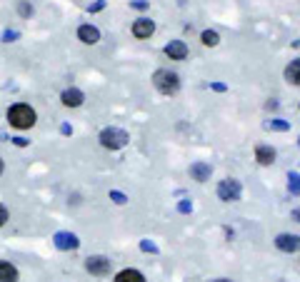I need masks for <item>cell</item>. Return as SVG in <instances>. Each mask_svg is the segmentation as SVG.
I'll return each instance as SVG.
<instances>
[{
	"label": "cell",
	"mask_w": 300,
	"mask_h": 282,
	"mask_svg": "<svg viewBox=\"0 0 300 282\" xmlns=\"http://www.w3.org/2000/svg\"><path fill=\"white\" fill-rule=\"evenodd\" d=\"M210 87H213V90H215V92H225V90H228V87H225L223 82H213V85H210Z\"/></svg>",
	"instance_id": "f1b7e54d"
},
{
	"label": "cell",
	"mask_w": 300,
	"mask_h": 282,
	"mask_svg": "<svg viewBox=\"0 0 300 282\" xmlns=\"http://www.w3.org/2000/svg\"><path fill=\"white\" fill-rule=\"evenodd\" d=\"M213 282H230V280H225V277H220V280H213Z\"/></svg>",
	"instance_id": "e575fe53"
},
{
	"label": "cell",
	"mask_w": 300,
	"mask_h": 282,
	"mask_svg": "<svg viewBox=\"0 0 300 282\" xmlns=\"http://www.w3.org/2000/svg\"><path fill=\"white\" fill-rule=\"evenodd\" d=\"M103 8H105V0H95V3L88 8V10H90V13H100Z\"/></svg>",
	"instance_id": "4316f807"
},
{
	"label": "cell",
	"mask_w": 300,
	"mask_h": 282,
	"mask_svg": "<svg viewBox=\"0 0 300 282\" xmlns=\"http://www.w3.org/2000/svg\"><path fill=\"white\" fill-rule=\"evenodd\" d=\"M3 170H5V162H3V157H0V175H3Z\"/></svg>",
	"instance_id": "d6a6232c"
},
{
	"label": "cell",
	"mask_w": 300,
	"mask_h": 282,
	"mask_svg": "<svg viewBox=\"0 0 300 282\" xmlns=\"http://www.w3.org/2000/svg\"><path fill=\"white\" fill-rule=\"evenodd\" d=\"M298 145H300V138H298Z\"/></svg>",
	"instance_id": "d590c367"
},
{
	"label": "cell",
	"mask_w": 300,
	"mask_h": 282,
	"mask_svg": "<svg viewBox=\"0 0 300 282\" xmlns=\"http://www.w3.org/2000/svg\"><path fill=\"white\" fill-rule=\"evenodd\" d=\"M98 140L100 145L105 147V150H120V147H125L128 140H130V135L125 133V130H120V128H105V130H100V135H98Z\"/></svg>",
	"instance_id": "3957f363"
},
{
	"label": "cell",
	"mask_w": 300,
	"mask_h": 282,
	"mask_svg": "<svg viewBox=\"0 0 300 282\" xmlns=\"http://www.w3.org/2000/svg\"><path fill=\"white\" fill-rule=\"evenodd\" d=\"M153 33H155V23H153L150 18H138V20L133 23V35H135L138 40H148Z\"/></svg>",
	"instance_id": "ba28073f"
},
{
	"label": "cell",
	"mask_w": 300,
	"mask_h": 282,
	"mask_svg": "<svg viewBox=\"0 0 300 282\" xmlns=\"http://www.w3.org/2000/svg\"><path fill=\"white\" fill-rule=\"evenodd\" d=\"M163 53H165L170 60H185V58H188V45H185L183 40H170V43L163 48Z\"/></svg>",
	"instance_id": "8fae6325"
},
{
	"label": "cell",
	"mask_w": 300,
	"mask_h": 282,
	"mask_svg": "<svg viewBox=\"0 0 300 282\" xmlns=\"http://www.w3.org/2000/svg\"><path fill=\"white\" fill-rule=\"evenodd\" d=\"M240 195H243V187H240V182L235 177L220 180V185H218V200H223V203H238Z\"/></svg>",
	"instance_id": "277c9868"
},
{
	"label": "cell",
	"mask_w": 300,
	"mask_h": 282,
	"mask_svg": "<svg viewBox=\"0 0 300 282\" xmlns=\"http://www.w3.org/2000/svg\"><path fill=\"white\" fill-rule=\"evenodd\" d=\"M33 13H35V10H33V5H30L28 0H20V3H18V15H20V18H33Z\"/></svg>",
	"instance_id": "ffe728a7"
},
{
	"label": "cell",
	"mask_w": 300,
	"mask_h": 282,
	"mask_svg": "<svg viewBox=\"0 0 300 282\" xmlns=\"http://www.w3.org/2000/svg\"><path fill=\"white\" fill-rule=\"evenodd\" d=\"M10 142H13L15 147H28V145H30V140H28V138H23V135H18V138H10Z\"/></svg>",
	"instance_id": "603a6c76"
},
{
	"label": "cell",
	"mask_w": 300,
	"mask_h": 282,
	"mask_svg": "<svg viewBox=\"0 0 300 282\" xmlns=\"http://www.w3.org/2000/svg\"><path fill=\"white\" fill-rule=\"evenodd\" d=\"M20 275H18V267L10 265L8 260H0V282H18Z\"/></svg>",
	"instance_id": "5bb4252c"
},
{
	"label": "cell",
	"mask_w": 300,
	"mask_h": 282,
	"mask_svg": "<svg viewBox=\"0 0 300 282\" xmlns=\"http://www.w3.org/2000/svg\"><path fill=\"white\" fill-rule=\"evenodd\" d=\"M53 245L58 250H63V252H70V250L80 247V240H78V235H73V232H55L53 235Z\"/></svg>",
	"instance_id": "8992f818"
},
{
	"label": "cell",
	"mask_w": 300,
	"mask_h": 282,
	"mask_svg": "<svg viewBox=\"0 0 300 282\" xmlns=\"http://www.w3.org/2000/svg\"><path fill=\"white\" fill-rule=\"evenodd\" d=\"M153 85L163 95H175L180 90V75L168 70V68H160V70H155V75H153Z\"/></svg>",
	"instance_id": "7a4b0ae2"
},
{
	"label": "cell",
	"mask_w": 300,
	"mask_h": 282,
	"mask_svg": "<svg viewBox=\"0 0 300 282\" xmlns=\"http://www.w3.org/2000/svg\"><path fill=\"white\" fill-rule=\"evenodd\" d=\"M130 8H135V10H145V8H148V0H133Z\"/></svg>",
	"instance_id": "83f0119b"
},
{
	"label": "cell",
	"mask_w": 300,
	"mask_h": 282,
	"mask_svg": "<svg viewBox=\"0 0 300 282\" xmlns=\"http://www.w3.org/2000/svg\"><path fill=\"white\" fill-rule=\"evenodd\" d=\"M140 250H143V252H158V247H155L150 240H143V242H140Z\"/></svg>",
	"instance_id": "d4e9b609"
},
{
	"label": "cell",
	"mask_w": 300,
	"mask_h": 282,
	"mask_svg": "<svg viewBox=\"0 0 300 282\" xmlns=\"http://www.w3.org/2000/svg\"><path fill=\"white\" fill-rule=\"evenodd\" d=\"M85 270L90 275H95V277H105V275H110V257H105V255H90L85 260Z\"/></svg>",
	"instance_id": "5b68a950"
},
{
	"label": "cell",
	"mask_w": 300,
	"mask_h": 282,
	"mask_svg": "<svg viewBox=\"0 0 300 282\" xmlns=\"http://www.w3.org/2000/svg\"><path fill=\"white\" fill-rule=\"evenodd\" d=\"M110 200H113L115 205H125V203H128V195L120 193V190H110Z\"/></svg>",
	"instance_id": "44dd1931"
},
{
	"label": "cell",
	"mask_w": 300,
	"mask_h": 282,
	"mask_svg": "<svg viewBox=\"0 0 300 282\" xmlns=\"http://www.w3.org/2000/svg\"><path fill=\"white\" fill-rule=\"evenodd\" d=\"M8 220H10V212H8V208H5V205L0 203V227H3V225H5Z\"/></svg>",
	"instance_id": "cb8c5ba5"
},
{
	"label": "cell",
	"mask_w": 300,
	"mask_h": 282,
	"mask_svg": "<svg viewBox=\"0 0 300 282\" xmlns=\"http://www.w3.org/2000/svg\"><path fill=\"white\" fill-rule=\"evenodd\" d=\"M60 133H63V135H73V128L65 123V125H60Z\"/></svg>",
	"instance_id": "f546056e"
},
{
	"label": "cell",
	"mask_w": 300,
	"mask_h": 282,
	"mask_svg": "<svg viewBox=\"0 0 300 282\" xmlns=\"http://www.w3.org/2000/svg\"><path fill=\"white\" fill-rule=\"evenodd\" d=\"M275 157H278L275 147H270V145H258V147H255V160H258L260 165H273Z\"/></svg>",
	"instance_id": "4fadbf2b"
},
{
	"label": "cell",
	"mask_w": 300,
	"mask_h": 282,
	"mask_svg": "<svg viewBox=\"0 0 300 282\" xmlns=\"http://www.w3.org/2000/svg\"><path fill=\"white\" fill-rule=\"evenodd\" d=\"M18 38H20L18 30H5V33H3V43H13V40H18Z\"/></svg>",
	"instance_id": "7402d4cb"
},
{
	"label": "cell",
	"mask_w": 300,
	"mask_h": 282,
	"mask_svg": "<svg viewBox=\"0 0 300 282\" xmlns=\"http://www.w3.org/2000/svg\"><path fill=\"white\" fill-rule=\"evenodd\" d=\"M178 212H183V215H188V212H193V203H188V200H183V203L178 205Z\"/></svg>",
	"instance_id": "484cf974"
},
{
	"label": "cell",
	"mask_w": 300,
	"mask_h": 282,
	"mask_svg": "<svg viewBox=\"0 0 300 282\" xmlns=\"http://www.w3.org/2000/svg\"><path fill=\"white\" fill-rule=\"evenodd\" d=\"M263 128L265 130H273V133H288L290 130V123L288 120H280V118H273V120H265Z\"/></svg>",
	"instance_id": "e0dca14e"
},
{
	"label": "cell",
	"mask_w": 300,
	"mask_h": 282,
	"mask_svg": "<svg viewBox=\"0 0 300 282\" xmlns=\"http://www.w3.org/2000/svg\"><path fill=\"white\" fill-rule=\"evenodd\" d=\"M200 43H203L205 48H215V45L220 43V35H218L215 30H203V33H200Z\"/></svg>",
	"instance_id": "ac0fdd59"
},
{
	"label": "cell",
	"mask_w": 300,
	"mask_h": 282,
	"mask_svg": "<svg viewBox=\"0 0 300 282\" xmlns=\"http://www.w3.org/2000/svg\"><path fill=\"white\" fill-rule=\"evenodd\" d=\"M0 140H3V142H8V140H10V138H8V135H3V133H0Z\"/></svg>",
	"instance_id": "836d02e7"
},
{
	"label": "cell",
	"mask_w": 300,
	"mask_h": 282,
	"mask_svg": "<svg viewBox=\"0 0 300 282\" xmlns=\"http://www.w3.org/2000/svg\"><path fill=\"white\" fill-rule=\"evenodd\" d=\"M290 217H293L295 222H300V208H298V210H293V212H290Z\"/></svg>",
	"instance_id": "1f68e13d"
},
{
	"label": "cell",
	"mask_w": 300,
	"mask_h": 282,
	"mask_svg": "<svg viewBox=\"0 0 300 282\" xmlns=\"http://www.w3.org/2000/svg\"><path fill=\"white\" fill-rule=\"evenodd\" d=\"M60 103H63L65 108H80V105L85 103V95H83V90H78V87H65V90L60 92Z\"/></svg>",
	"instance_id": "9c48e42d"
},
{
	"label": "cell",
	"mask_w": 300,
	"mask_h": 282,
	"mask_svg": "<svg viewBox=\"0 0 300 282\" xmlns=\"http://www.w3.org/2000/svg\"><path fill=\"white\" fill-rule=\"evenodd\" d=\"M275 247L280 252H295V250H300V237L298 235H290V232H280L275 237Z\"/></svg>",
	"instance_id": "52a82bcc"
},
{
	"label": "cell",
	"mask_w": 300,
	"mask_h": 282,
	"mask_svg": "<svg viewBox=\"0 0 300 282\" xmlns=\"http://www.w3.org/2000/svg\"><path fill=\"white\" fill-rule=\"evenodd\" d=\"M113 282H145V277H143V272H138V270H120L118 275H115V280Z\"/></svg>",
	"instance_id": "2e32d148"
},
{
	"label": "cell",
	"mask_w": 300,
	"mask_h": 282,
	"mask_svg": "<svg viewBox=\"0 0 300 282\" xmlns=\"http://www.w3.org/2000/svg\"><path fill=\"white\" fill-rule=\"evenodd\" d=\"M210 175H213V167H210L208 162H193V165H190V177H193L195 182H208Z\"/></svg>",
	"instance_id": "7c38bea8"
},
{
	"label": "cell",
	"mask_w": 300,
	"mask_h": 282,
	"mask_svg": "<svg viewBox=\"0 0 300 282\" xmlns=\"http://www.w3.org/2000/svg\"><path fill=\"white\" fill-rule=\"evenodd\" d=\"M285 80H288L290 85H298L300 87V58H295V60L288 63V68H285Z\"/></svg>",
	"instance_id": "9a60e30c"
},
{
	"label": "cell",
	"mask_w": 300,
	"mask_h": 282,
	"mask_svg": "<svg viewBox=\"0 0 300 282\" xmlns=\"http://www.w3.org/2000/svg\"><path fill=\"white\" fill-rule=\"evenodd\" d=\"M288 190H290V195H300V175L298 172H288Z\"/></svg>",
	"instance_id": "d6986e66"
},
{
	"label": "cell",
	"mask_w": 300,
	"mask_h": 282,
	"mask_svg": "<svg viewBox=\"0 0 300 282\" xmlns=\"http://www.w3.org/2000/svg\"><path fill=\"white\" fill-rule=\"evenodd\" d=\"M265 108H268V110H278V100H270Z\"/></svg>",
	"instance_id": "4dcf8cb0"
},
{
	"label": "cell",
	"mask_w": 300,
	"mask_h": 282,
	"mask_svg": "<svg viewBox=\"0 0 300 282\" xmlns=\"http://www.w3.org/2000/svg\"><path fill=\"white\" fill-rule=\"evenodd\" d=\"M5 120H8V125L15 128V130H30V128L38 123V113H35L28 103H15V105L8 108Z\"/></svg>",
	"instance_id": "6da1fadb"
},
{
	"label": "cell",
	"mask_w": 300,
	"mask_h": 282,
	"mask_svg": "<svg viewBox=\"0 0 300 282\" xmlns=\"http://www.w3.org/2000/svg\"><path fill=\"white\" fill-rule=\"evenodd\" d=\"M78 40H80L83 45H95V43L100 40V30H98L95 25L85 23V25L78 28Z\"/></svg>",
	"instance_id": "30bf717a"
}]
</instances>
